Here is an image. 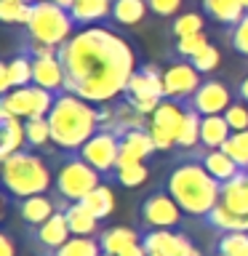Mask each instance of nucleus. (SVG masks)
Segmentation results:
<instances>
[{"label":"nucleus","instance_id":"1","mask_svg":"<svg viewBox=\"0 0 248 256\" xmlns=\"http://www.w3.org/2000/svg\"><path fill=\"white\" fill-rule=\"evenodd\" d=\"M59 62L67 72V94L91 104H107L128 91L136 72L134 48L104 27H86L59 48Z\"/></svg>","mask_w":248,"mask_h":256},{"label":"nucleus","instance_id":"2","mask_svg":"<svg viewBox=\"0 0 248 256\" xmlns=\"http://www.w3.org/2000/svg\"><path fill=\"white\" fill-rule=\"evenodd\" d=\"M48 126H51V139L59 150L80 152L83 144L99 131V112L91 102L75 94H62L56 96L54 110L48 112Z\"/></svg>","mask_w":248,"mask_h":256},{"label":"nucleus","instance_id":"3","mask_svg":"<svg viewBox=\"0 0 248 256\" xmlns=\"http://www.w3.org/2000/svg\"><path fill=\"white\" fill-rule=\"evenodd\" d=\"M166 192L179 203L184 214L206 219L222 200V182H216L203 163H182L168 176Z\"/></svg>","mask_w":248,"mask_h":256},{"label":"nucleus","instance_id":"4","mask_svg":"<svg viewBox=\"0 0 248 256\" xmlns=\"http://www.w3.org/2000/svg\"><path fill=\"white\" fill-rule=\"evenodd\" d=\"M54 176L51 168L35 152H16V155L3 160V184L6 192L14 198H32V195H46L51 187Z\"/></svg>","mask_w":248,"mask_h":256},{"label":"nucleus","instance_id":"5","mask_svg":"<svg viewBox=\"0 0 248 256\" xmlns=\"http://www.w3.org/2000/svg\"><path fill=\"white\" fill-rule=\"evenodd\" d=\"M72 27H75V19H72L70 8L54 3V0L32 3V19L27 30L35 43H48L54 48H62L72 38Z\"/></svg>","mask_w":248,"mask_h":256},{"label":"nucleus","instance_id":"6","mask_svg":"<svg viewBox=\"0 0 248 256\" xmlns=\"http://www.w3.org/2000/svg\"><path fill=\"white\" fill-rule=\"evenodd\" d=\"M56 96L40 86H22L14 91L3 94L0 99V115H14L22 120L32 118H48V112L54 110Z\"/></svg>","mask_w":248,"mask_h":256},{"label":"nucleus","instance_id":"7","mask_svg":"<svg viewBox=\"0 0 248 256\" xmlns=\"http://www.w3.org/2000/svg\"><path fill=\"white\" fill-rule=\"evenodd\" d=\"M99 184H102V174L88 166L83 158H72L67 163H62L59 171H56V190L70 203H80Z\"/></svg>","mask_w":248,"mask_h":256},{"label":"nucleus","instance_id":"8","mask_svg":"<svg viewBox=\"0 0 248 256\" xmlns=\"http://www.w3.org/2000/svg\"><path fill=\"white\" fill-rule=\"evenodd\" d=\"M184 112L174 99H163L160 107L152 112L150 118V136L155 142L158 150H171L176 142H179L182 126H184Z\"/></svg>","mask_w":248,"mask_h":256},{"label":"nucleus","instance_id":"9","mask_svg":"<svg viewBox=\"0 0 248 256\" xmlns=\"http://www.w3.org/2000/svg\"><path fill=\"white\" fill-rule=\"evenodd\" d=\"M182 208L179 203L168 195V192L158 190L152 195L144 198V203L139 208V216H142V224L147 230H174L182 224Z\"/></svg>","mask_w":248,"mask_h":256},{"label":"nucleus","instance_id":"10","mask_svg":"<svg viewBox=\"0 0 248 256\" xmlns=\"http://www.w3.org/2000/svg\"><path fill=\"white\" fill-rule=\"evenodd\" d=\"M80 158H83L91 168H96L99 174L115 171V166L120 160V136L115 131H96L91 139L83 144Z\"/></svg>","mask_w":248,"mask_h":256},{"label":"nucleus","instance_id":"11","mask_svg":"<svg viewBox=\"0 0 248 256\" xmlns=\"http://www.w3.org/2000/svg\"><path fill=\"white\" fill-rule=\"evenodd\" d=\"M200 83V72L192 67L190 62H174L171 67L163 70V88H166V99H184V96H192Z\"/></svg>","mask_w":248,"mask_h":256},{"label":"nucleus","instance_id":"12","mask_svg":"<svg viewBox=\"0 0 248 256\" xmlns=\"http://www.w3.org/2000/svg\"><path fill=\"white\" fill-rule=\"evenodd\" d=\"M230 104H232V94L224 83H219V80H208V83H203L195 94L190 96V107L195 112H200L203 118L224 115Z\"/></svg>","mask_w":248,"mask_h":256},{"label":"nucleus","instance_id":"13","mask_svg":"<svg viewBox=\"0 0 248 256\" xmlns=\"http://www.w3.org/2000/svg\"><path fill=\"white\" fill-rule=\"evenodd\" d=\"M142 246L147 256H184L192 248L190 240L174 230H147L142 235Z\"/></svg>","mask_w":248,"mask_h":256},{"label":"nucleus","instance_id":"14","mask_svg":"<svg viewBox=\"0 0 248 256\" xmlns=\"http://www.w3.org/2000/svg\"><path fill=\"white\" fill-rule=\"evenodd\" d=\"M32 86H40L46 91H62L67 88V72L59 56H46V59H32Z\"/></svg>","mask_w":248,"mask_h":256},{"label":"nucleus","instance_id":"15","mask_svg":"<svg viewBox=\"0 0 248 256\" xmlns=\"http://www.w3.org/2000/svg\"><path fill=\"white\" fill-rule=\"evenodd\" d=\"M128 96L144 99V96H155V99H166L163 88V72L155 67H142L136 70L131 80H128Z\"/></svg>","mask_w":248,"mask_h":256},{"label":"nucleus","instance_id":"16","mask_svg":"<svg viewBox=\"0 0 248 256\" xmlns=\"http://www.w3.org/2000/svg\"><path fill=\"white\" fill-rule=\"evenodd\" d=\"M32 83V59L30 56H14L0 64V91L8 94L14 88L30 86Z\"/></svg>","mask_w":248,"mask_h":256},{"label":"nucleus","instance_id":"17","mask_svg":"<svg viewBox=\"0 0 248 256\" xmlns=\"http://www.w3.org/2000/svg\"><path fill=\"white\" fill-rule=\"evenodd\" d=\"M35 238L38 243L48 248V251H56V248H62L67 240L72 238V230L67 224V216H64L62 211H56L48 222H43L40 227H35Z\"/></svg>","mask_w":248,"mask_h":256},{"label":"nucleus","instance_id":"18","mask_svg":"<svg viewBox=\"0 0 248 256\" xmlns=\"http://www.w3.org/2000/svg\"><path fill=\"white\" fill-rule=\"evenodd\" d=\"M222 206H227L232 214L248 216V171H240L235 179L222 184Z\"/></svg>","mask_w":248,"mask_h":256},{"label":"nucleus","instance_id":"19","mask_svg":"<svg viewBox=\"0 0 248 256\" xmlns=\"http://www.w3.org/2000/svg\"><path fill=\"white\" fill-rule=\"evenodd\" d=\"M203 11L214 22L227 24V27H238L243 22V16L248 14L243 0H203Z\"/></svg>","mask_w":248,"mask_h":256},{"label":"nucleus","instance_id":"20","mask_svg":"<svg viewBox=\"0 0 248 256\" xmlns=\"http://www.w3.org/2000/svg\"><path fill=\"white\" fill-rule=\"evenodd\" d=\"M3 123V144H0V158H11L27 144V131H24V120L14 115H0Z\"/></svg>","mask_w":248,"mask_h":256},{"label":"nucleus","instance_id":"21","mask_svg":"<svg viewBox=\"0 0 248 256\" xmlns=\"http://www.w3.org/2000/svg\"><path fill=\"white\" fill-rule=\"evenodd\" d=\"M99 243H102L104 254L120 256L131 246L142 243V235H136V230H131V227H110V230H104L99 235Z\"/></svg>","mask_w":248,"mask_h":256},{"label":"nucleus","instance_id":"22","mask_svg":"<svg viewBox=\"0 0 248 256\" xmlns=\"http://www.w3.org/2000/svg\"><path fill=\"white\" fill-rule=\"evenodd\" d=\"M200 163H203L206 171L211 174L216 182H222V184L230 182V179H235V176L240 174V166H238L224 150H208Z\"/></svg>","mask_w":248,"mask_h":256},{"label":"nucleus","instance_id":"23","mask_svg":"<svg viewBox=\"0 0 248 256\" xmlns=\"http://www.w3.org/2000/svg\"><path fill=\"white\" fill-rule=\"evenodd\" d=\"M155 150H158L155 142H152L150 131H144V128L120 134V155L134 158V160H144V158H150Z\"/></svg>","mask_w":248,"mask_h":256},{"label":"nucleus","instance_id":"24","mask_svg":"<svg viewBox=\"0 0 248 256\" xmlns=\"http://www.w3.org/2000/svg\"><path fill=\"white\" fill-rule=\"evenodd\" d=\"M19 214H22V219L27 224L40 227V224L48 222L56 214V208H54V200L48 195H32V198L19 200Z\"/></svg>","mask_w":248,"mask_h":256},{"label":"nucleus","instance_id":"25","mask_svg":"<svg viewBox=\"0 0 248 256\" xmlns=\"http://www.w3.org/2000/svg\"><path fill=\"white\" fill-rule=\"evenodd\" d=\"M112 3L115 0H75L70 6V14L75 24H94L112 16Z\"/></svg>","mask_w":248,"mask_h":256},{"label":"nucleus","instance_id":"26","mask_svg":"<svg viewBox=\"0 0 248 256\" xmlns=\"http://www.w3.org/2000/svg\"><path fill=\"white\" fill-rule=\"evenodd\" d=\"M62 214L67 216V224H70L72 235H78V238H91L94 232L99 230V219H96L83 203H70Z\"/></svg>","mask_w":248,"mask_h":256},{"label":"nucleus","instance_id":"27","mask_svg":"<svg viewBox=\"0 0 248 256\" xmlns=\"http://www.w3.org/2000/svg\"><path fill=\"white\" fill-rule=\"evenodd\" d=\"M230 136H232V128L227 126L224 115L203 118V126H200V144H206L208 150H222Z\"/></svg>","mask_w":248,"mask_h":256},{"label":"nucleus","instance_id":"28","mask_svg":"<svg viewBox=\"0 0 248 256\" xmlns=\"http://www.w3.org/2000/svg\"><path fill=\"white\" fill-rule=\"evenodd\" d=\"M147 166H144V160H134V158H126V155H120L118 160V166H115V179L120 187H128V190H134V187H142L144 182H147Z\"/></svg>","mask_w":248,"mask_h":256},{"label":"nucleus","instance_id":"29","mask_svg":"<svg viewBox=\"0 0 248 256\" xmlns=\"http://www.w3.org/2000/svg\"><path fill=\"white\" fill-rule=\"evenodd\" d=\"M206 224L216 232H248V216L232 214L230 208L222 206V203L206 216Z\"/></svg>","mask_w":248,"mask_h":256},{"label":"nucleus","instance_id":"30","mask_svg":"<svg viewBox=\"0 0 248 256\" xmlns=\"http://www.w3.org/2000/svg\"><path fill=\"white\" fill-rule=\"evenodd\" d=\"M80 203L102 222V219H107V216H112V211H115V192H112L110 184H99V187L88 192Z\"/></svg>","mask_w":248,"mask_h":256},{"label":"nucleus","instance_id":"31","mask_svg":"<svg viewBox=\"0 0 248 256\" xmlns=\"http://www.w3.org/2000/svg\"><path fill=\"white\" fill-rule=\"evenodd\" d=\"M147 0H115L112 3V19L123 27H136L147 16Z\"/></svg>","mask_w":248,"mask_h":256},{"label":"nucleus","instance_id":"32","mask_svg":"<svg viewBox=\"0 0 248 256\" xmlns=\"http://www.w3.org/2000/svg\"><path fill=\"white\" fill-rule=\"evenodd\" d=\"M102 243L99 238H78L72 235L62 248H56L54 256H102Z\"/></svg>","mask_w":248,"mask_h":256},{"label":"nucleus","instance_id":"33","mask_svg":"<svg viewBox=\"0 0 248 256\" xmlns=\"http://www.w3.org/2000/svg\"><path fill=\"white\" fill-rule=\"evenodd\" d=\"M200 126H203V115L190 107L184 112V126H182V134H179V142L176 144L184 150H195L200 144Z\"/></svg>","mask_w":248,"mask_h":256},{"label":"nucleus","instance_id":"34","mask_svg":"<svg viewBox=\"0 0 248 256\" xmlns=\"http://www.w3.org/2000/svg\"><path fill=\"white\" fill-rule=\"evenodd\" d=\"M0 19L6 24H24L32 19V3L27 0H0Z\"/></svg>","mask_w":248,"mask_h":256},{"label":"nucleus","instance_id":"35","mask_svg":"<svg viewBox=\"0 0 248 256\" xmlns=\"http://www.w3.org/2000/svg\"><path fill=\"white\" fill-rule=\"evenodd\" d=\"M216 254L248 256V232H222V238L216 240Z\"/></svg>","mask_w":248,"mask_h":256},{"label":"nucleus","instance_id":"36","mask_svg":"<svg viewBox=\"0 0 248 256\" xmlns=\"http://www.w3.org/2000/svg\"><path fill=\"white\" fill-rule=\"evenodd\" d=\"M24 131H27V144L30 147H46L51 139V126H48V118H32V120H24Z\"/></svg>","mask_w":248,"mask_h":256},{"label":"nucleus","instance_id":"37","mask_svg":"<svg viewBox=\"0 0 248 256\" xmlns=\"http://www.w3.org/2000/svg\"><path fill=\"white\" fill-rule=\"evenodd\" d=\"M190 64L200 72V75H203V72H214V70H219V64H222V54H219V48H216V46L208 43L200 54L192 56Z\"/></svg>","mask_w":248,"mask_h":256},{"label":"nucleus","instance_id":"38","mask_svg":"<svg viewBox=\"0 0 248 256\" xmlns=\"http://www.w3.org/2000/svg\"><path fill=\"white\" fill-rule=\"evenodd\" d=\"M224 120H227V126L232 128V134L248 131V107H246V102H232L227 107V112H224Z\"/></svg>","mask_w":248,"mask_h":256},{"label":"nucleus","instance_id":"39","mask_svg":"<svg viewBox=\"0 0 248 256\" xmlns=\"http://www.w3.org/2000/svg\"><path fill=\"white\" fill-rule=\"evenodd\" d=\"M203 16L200 14H182L179 19L174 22V35L176 38H187V35H198L203 32Z\"/></svg>","mask_w":248,"mask_h":256},{"label":"nucleus","instance_id":"40","mask_svg":"<svg viewBox=\"0 0 248 256\" xmlns=\"http://www.w3.org/2000/svg\"><path fill=\"white\" fill-rule=\"evenodd\" d=\"M227 155L235 160V163L240 166V171H248V147H246V142L240 139L238 134H232L227 142H224V147H222Z\"/></svg>","mask_w":248,"mask_h":256},{"label":"nucleus","instance_id":"41","mask_svg":"<svg viewBox=\"0 0 248 256\" xmlns=\"http://www.w3.org/2000/svg\"><path fill=\"white\" fill-rule=\"evenodd\" d=\"M206 46H208V35H206V32H198V35L179 38V43H176V54H182V56H187V59H192V56L200 54Z\"/></svg>","mask_w":248,"mask_h":256},{"label":"nucleus","instance_id":"42","mask_svg":"<svg viewBox=\"0 0 248 256\" xmlns=\"http://www.w3.org/2000/svg\"><path fill=\"white\" fill-rule=\"evenodd\" d=\"M232 46H235V51L248 56V14L243 16V22L235 27V32H232Z\"/></svg>","mask_w":248,"mask_h":256},{"label":"nucleus","instance_id":"43","mask_svg":"<svg viewBox=\"0 0 248 256\" xmlns=\"http://www.w3.org/2000/svg\"><path fill=\"white\" fill-rule=\"evenodd\" d=\"M147 6L158 16H174V14H179L182 0H147Z\"/></svg>","mask_w":248,"mask_h":256},{"label":"nucleus","instance_id":"44","mask_svg":"<svg viewBox=\"0 0 248 256\" xmlns=\"http://www.w3.org/2000/svg\"><path fill=\"white\" fill-rule=\"evenodd\" d=\"M0 256H16V246L8 232H0Z\"/></svg>","mask_w":248,"mask_h":256},{"label":"nucleus","instance_id":"45","mask_svg":"<svg viewBox=\"0 0 248 256\" xmlns=\"http://www.w3.org/2000/svg\"><path fill=\"white\" fill-rule=\"evenodd\" d=\"M120 256H147V251H144V246H142V243H136V246L128 248V251H123Z\"/></svg>","mask_w":248,"mask_h":256},{"label":"nucleus","instance_id":"46","mask_svg":"<svg viewBox=\"0 0 248 256\" xmlns=\"http://www.w3.org/2000/svg\"><path fill=\"white\" fill-rule=\"evenodd\" d=\"M240 99H243V102L248 104V78L243 80V83H240Z\"/></svg>","mask_w":248,"mask_h":256},{"label":"nucleus","instance_id":"47","mask_svg":"<svg viewBox=\"0 0 248 256\" xmlns=\"http://www.w3.org/2000/svg\"><path fill=\"white\" fill-rule=\"evenodd\" d=\"M238 136H240V139L246 142V147H248V131H243V134H238Z\"/></svg>","mask_w":248,"mask_h":256},{"label":"nucleus","instance_id":"48","mask_svg":"<svg viewBox=\"0 0 248 256\" xmlns=\"http://www.w3.org/2000/svg\"><path fill=\"white\" fill-rule=\"evenodd\" d=\"M243 6H246V11H248V0H243Z\"/></svg>","mask_w":248,"mask_h":256},{"label":"nucleus","instance_id":"49","mask_svg":"<svg viewBox=\"0 0 248 256\" xmlns=\"http://www.w3.org/2000/svg\"><path fill=\"white\" fill-rule=\"evenodd\" d=\"M102 256H112V254H102Z\"/></svg>","mask_w":248,"mask_h":256},{"label":"nucleus","instance_id":"50","mask_svg":"<svg viewBox=\"0 0 248 256\" xmlns=\"http://www.w3.org/2000/svg\"><path fill=\"white\" fill-rule=\"evenodd\" d=\"M216 256H222V254H216Z\"/></svg>","mask_w":248,"mask_h":256},{"label":"nucleus","instance_id":"51","mask_svg":"<svg viewBox=\"0 0 248 256\" xmlns=\"http://www.w3.org/2000/svg\"><path fill=\"white\" fill-rule=\"evenodd\" d=\"M27 3H30V0H27Z\"/></svg>","mask_w":248,"mask_h":256}]
</instances>
